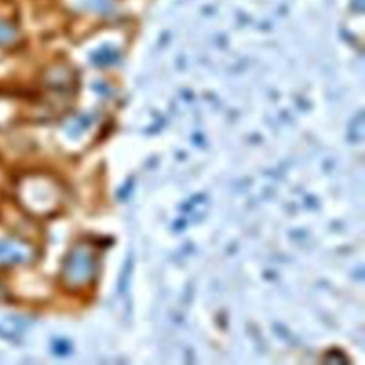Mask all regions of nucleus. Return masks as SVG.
Returning a JSON list of instances; mask_svg holds the SVG:
<instances>
[{"label": "nucleus", "instance_id": "obj_1", "mask_svg": "<svg viewBox=\"0 0 365 365\" xmlns=\"http://www.w3.org/2000/svg\"><path fill=\"white\" fill-rule=\"evenodd\" d=\"M91 250L78 245L74 248L70 255L67 257V261L64 262V269H63V277L64 281L70 285H81L87 282L91 275H93V268H94V258Z\"/></svg>", "mask_w": 365, "mask_h": 365}, {"label": "nucleus", "instance_id": "obj_2", "mask_svg": "<svg viewBox=\"0 0 365 365\" xmlns=\"http://www.w3.org/2000/svg\"><path fill=\"white\" fill-rule=\"evenodd\" d=\"M29 247L11 240H0V264H17L30 259Z\"/></svg>", "mask_w": 365, "mask_h": 365}, {"label": "nucleus", "instance_id": "obj_3", "mask_svg": "<svg viewBox=\"0 0 365 365\" xmlns=\"http://www.w3.org/2000/svg\"><path fill=\"white\" fill-rule=\"evenodd\" d=\"M19 37L17 29L10 21L0 19V46H10Z\"/></svg>", "mask_w": 365, "mask_h": 365}]
</instances>
